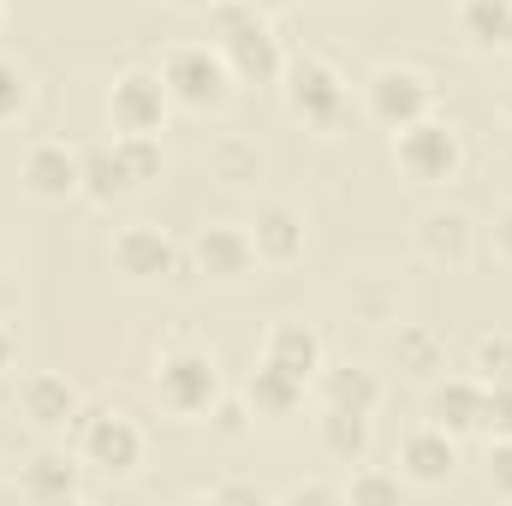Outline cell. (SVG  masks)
<instances>
[{
	"label": "cell",
	"instance_id": "cell-1",
	"mask_svg": "<svg viewBox=\"0 0 512 506\" xmlns=\"http://www.w3.org/2000/svg\"><path fill=\"white\" fill-rule=\"evenodd\" d=\"M209 24H215V48L233 72V84H280L286 48L268 30V12H256L245 0H209Z\"/></svg>",
	"mask_w": 512,
	"mask_h": 506
},
{
	"label": "cell",
	"instance_id": "cell-2",
	"mask_svg": "<svg viewBox=\"0 0 512 506\" xmlns=\"http://www.w3.org/2000/svg\"><path fill=\"white\" fill-rule=\"evenodd\" d=\"M155 72H161L167 96L179 108H191V114H215L233 96V72H227V60H221L215 42H167Z\"/></svg>",
	"mask_w": 512,
	"mask_h": 506
},
{
	"label": "cell",
	"instance_id": "cell-3",
	"mask_svg": "<svg viewBox=\"0 0 512 506\" xmlns=\"http://www.w3.org/2000/svg\"><path fill=\"white\" fill-rule=\"evenodd\" d=\"M155 393H161V405L173 417H209L221 405V364H215V352H203L191 340L167 346L155 358Z\"/></svg>",
	"mask_w": 512,
	"mask_h": 506
},
{
	"label": "cell",
	"instance_id": "cell-4",
	"mask_svg": "<svg viewBox=\"0 0 512 506\" xmlns=\"http://www.w3.org/2000/svg\"><path fill=\"white\" fill-rule=\"evenodd\" d=\"M280 90H286L292 120H304L310 131H340L346 126L352 96H346V78L334 72V60H322V54H298V60H286Z\"/></svg>",
	"mask_w": 512,
	"mask_h": 506
},
{
	"label": "cell",
	"instance_id": "cell-5",
	"mask_svg": "<svg viewBox=\"0 0 512 506\" xmlns=\"http://www.w3.org/2000/svg\"><path fill=\"white\" fill-rule=\"evenodd\" d=\"M393 161H399V173L417 179V185H447V179H459V167H465V137H459V126L423 114V120H411V126L393 131Z\"/></svg>",
	"mask_w": 512,
	"mask_h": 506
},
{
	"label": "cell",
	"instance_id": "cell-6",
	"mask_svg": "<svg viewBox=\"0 0 512 506\" xmlns=\"http://www.w3.org/2000/svg\"><path fill=\"white\" fill-rule=\"evenodd\" d=\"M72 441H78V459L90 471H102V477H131L137 459H143V429L126 411H78Z\"/></svg>",
	"mask_w": 512,
	"mask_h": 506
},
{
	"label": "cell",
	"instance_id": "cell-7",
	"mask_svg": "<svg viewBox=\"0 0 512 506\" xmlns=\"http://www.w3.org/2000/svg\"><path fill=\"white\" fill-rule=\"evenodd\" d=\"M364 108H370V120L387 131L411 126V120H423L429 108H435V84H429V72H417V66H405V60H387L376 66L370 78H364Z\"/></svg>",
	"mask_w": 512,
	"mask_h": 506
},
{
	"label": "cell",
	"instance_id": "cell-8",
	"mask_svg": "<svg viewBox=\"0 0 512 506\" xmlns=\"http://www.w3.org/2000/svg\"><path fill=\"white\" fill-rule=\"evenodd\" d=\"M108 262H114L126 280H173V274L185 268V251H179V239H173L167 227H155V221H126V227L114 233V245H108Z\"/></svg>",
	"mask_w": 512,
	"mask_h": 506
},
{
	"label": "cell",
	"instance_id": "cell-9",
	"mask_svg": "<svg viewBox=\"0 0 512 506\" xmlns=\"http://www.w3.org/2000/svg\"><path fill=\"white\" fill-rule=\"evenodd\" d=\"M167 108H173V96H167V84H161L155 66H126L108 84V120H114V131H149V137H161Z\"/></svg>",
	"mask_w": 512,
	"mask_h": 506
},
{
	"label": "cell",
	"instance_id": "cell-10",
	"mask_svg": "<svg viewBox=\"0 0 512 506\" xmlns=\"http://www.w3.org/2000/svg\"><path fill=\"white\" fill-rule=\"evenodd\" d=\"M24 191L30 197H48V203H66L84 191V149H72L66 137H36L24 149V167H18Z\"/></svg>",
	"mask_w": 512,
	"mask_h": 506
},
{
	"label": "cell",
	"instance_id": "cell-11",
	"mask_svg": "<svg viewBox=\"0 0 512 506\" xmlns=\"http://www.w3.org/2000/svg\"><path fill=\"white\" fill-rule=\"evenodd\" d=\"M191 268L203 280H221V286H239L256 274V245H251V227H233V221H215L191 239Z\"/></svg>",
	"mask_w": 512,
	"mask_h": 506
},
{
	"label": "cell",
	"instance_id": "cell-12",
	"mask_svg": "<svg viewBox=\"0 0 512 506\" xmlns=\"http://www.w3.org/2000/svg\"><path fill=\"white\" fill-rule=\"evenodd\" d=\"M453 471H459V435H447L441 423L405 429V441H399V477H405V483L435 489V483H447Z\"/></svg>",
	"mask_w": 512,
	"mask_h": 506
},
{
	"label": "cell",
	"instance_id": "cell-13",
	"mask_svg": "<svg viewBox=\"0 0 512 506\" xmlns=\"http://www.w3.org/2000/svg\"><path fill=\"white\" fill-rule=\"evenodd\" d=\"M262 364H274V370H286V376H298L310 387V381L322 376L328 352H322V334H316L310 322L280 316V322H268V334H262Z\"/></svg>",
	"mask_w": 512,
	"mask_h": 506
},
{
	"label": "cell",
	"instance_id": "cell-14",
	"mask_svg": "<svg viewBox=\"0 0 512 506\" xmlns=\"http://www.w3.org/2000/svg\"><path fill=\"white\" fill-rule=\"evenodd\" d=\"M251 245H256V262H268V268H292V262L304 256V215H298L292 203H280V197L256 203Z\"/></svg>",
	"mask_w": 512,
	"mask_h": 506
},
{
	"label": "cell",
	"instance_id": "cell-15",
	"mask_svg": "<svg viewBox=\"0 0 512 506\" xmlns=\"http://www.w3.org/2000/svg\"><path fill=\"white\" fill-rule=\"evenodd\" d=\"M417 256L423 262H435V268H465L471 251H477V227H471V215H459V209H429V215H417Z\"/></svg>",
	"mask_w": 512,
	"mask_h": 506
},
{
	"label": "cell",
	"instance_id": "cell-16",
	"mask_svg": "<svg viewBox=\"0 0 512 506\" xmlns=\"http://www.w3.org/2000/svg\"><path fill=\"white\" fill-rule=\"evenodd\" d=\"M18 411H24L30 429H72L78 387L66 376H54V370H30V376L18 381Z\"/></svg>",
	"mask_w": 512,
	"mask_h": 506
},
{
	"label": "cell",
	"instance_id": "cell-17",
	"mask_svg": "<svg viewBox=\"0 0 512 506\" xmlns=\"http://www.w3.org/2000/svg\"><path fill=\"white\" fill-rule=\"evenodd\" d=\"M483 399L489 387L477 376H447L429 387V423H441L447 435H477L483 429Z\"/></svg>",
	"mask_w": 512,
	"mask_h": 506
},
{
	"label": "cell",
	"instance_id": "cell-18",
	"mask_svg": "<svg viewBox=\"0 0 512 506\" xmlns=\"http://www.w3.org/2000/svg\"><path fill=\"white\" fill-rule=\"evenodd\" d=\"M316 441H322V453H328L334 465H358V459H370L376 423H370V411L322 405V417H316Z\"/></svg>",
	"mask_w": 512,
	"mask_h": 506
},
{
	"label": "cell",
	"instance_id": "cell-19",
	"mask_svg": "<svg viewBox=\"0 0 512 506\" xmlns=\"http://www.w3.org/2000/svg\"><path fill=\"white\" fill-rule=\"evenodd\" d=\"M78 465H84V459H66V453H36V459L18 471V495H30V501H72V495L84 489Z\"/></svg>",
	"mask_w": 512,
	"mask_h": 506
},
{
	"label": "cell",
	"instance_id": "cell-20",
	"mask_svg": "<svg viewBox=\"0 0 512 506\" xmlns=\"http://www.w3.org/2000/svg\"><path fill=\"white\" fill-rule=\"evenodd\" d=\"M322 405H346V411H370L382 405V376L364 364H322Z\"/></svg>",
	"mask_w": 512,
	"mask_h": 506
},
{
	"label": "cell",
	"instance_id": "cell-21",
	"mask_svg": "<svg viewBox=\"0 0 512 506\" xmlns=\"http://www.w3.org/2000/svg\"><path fill=\"white\" fill-rule=\"evenodd\" d=\"M245 405H251V417L280 423V417H292V411L304 405V381L286 376V370H274V364H256L251 387H245Z\"/></svg>",
	"mask_w": 512,
	"mask_h": 506
},
{
	"label": "cell",
	"instance_id": "cell-22",
	"mask_svg": "<svg viewBox=\"0 0 512 506\" xmlns=\"http://www.w3.org/2000/svg\"><path fill=\"white\" fill-rule=\"evenodd\" d=\"M453 18H459V36H465L477 54H501L507 24H512V0H459Z\"/></svg>",
	"mask_w": 512,
	"mask_h": 506
},
{
	"label": "cell",
	"instance_id": "cell-23",
	"mask_svg": "<svg viewBox=\"0 0 512 506\" xmlns=\"http://www.w3.org/2000/svg\"><path fill=\"white\" fill-rule=\"evenodd\" d=\"M393 358H399V370H411V376H441V370H447V340H441L435 328H423V322H399Z\"/></svg>",
	"mask_w": 512,
	"mask_h": 506
},
{
	"label": "cell",
	"instance_id": "cell-24",
	"mask_svg": "<svg viewBox=\"0 0 512 506\" xmlns=\"http://www.w3.org/2000/svg\"><path fill=\"white\" fill-rule=\"evenodd\" d=\"M126 191H137V185H131V173L120 167L114 143L84 149V191H78V197H90V203H114V197H126Z\"/></svg>",
	"mask_w": 512,
	"mask_h": 506
},
{
	"label": "cell",
	"instance_id": "cell-25",
	"mask_svg": "<svg viewBox=\"0 0 512 506\" xmlns=\"http://www.w3.org/2000/svg\"><path fill=\"white\" fill-rule=\"evenodd\" d=\"M114 155H120V167L131 173V185H149V179H161V167H167L161 137H149V131H114Z\"/></svg>",
	"mask_w": 512,
	"mask_h": 506
},
{
	"label": "cell",
	"instance_id": "cell-26",
	"mask_svg": "<svg viewBox=\"0 0 512 506\" xmlns=\"http://www.w3.org/2000/svg\"><path fill=\"white\" fill-rule=\"evenodd\" d=\"M471 376L483 381V387L512 381V334H483V340L471 346Z\"/></svg>",
	"mask_w": 512,
	"mask_h": 506
},
{
	"label": "cell",
	"instance_id": "cell-27",
	"mask_svg": "<svg viewBox=\"0 0 512 506\" xmlns=\"http://www.w3.org/2000/svg\"><path fill=\"white\" fill-rule=\"evenodd\" d=\"M340 489H346V501H393V495H399V471H376V465L358 459Z\"/></svg>",
	"mask_w": 512,
	"mask_h": 506
},
{
	"label": "cell",
	"instance_id": "cell-28",
	"mask_svg": "<svg viewBox=\"0 0 512 506\" xmlns=\"http://www.w3.org/2000/svg\"><path fill=\"white\" fill-rule=\"evenodd\" d=\"M24 108H30V78L12 54H0V126H12Z\"/></svg>",
	"mask_w": 512,
	"mask_h": 506
},
{
	"label": "cell",
	"instance_id": "cell-29",
	"mask_svg": "<svg viewBox=\"0 0 512 506\" xmlns=\"http://www.w3.org/2000/svg\"><path fill=\"white\" fill-rule=\"evenodd\" d=\"M483 429H489V435H512V381L489 387V399H483Z\"/></svg>",
	"mask_w": 512,
	"mask_h": 506
},
{
	"label": "cell",
	"instance_id": "cell-30",
	"mask_svg": "<svg viewBox=\"0 0 512 506\" xmlns=\"http://www.w3.org/2000/svg\"><path fill=\"white\" fill-rule=\"evenodd\" d=\"M489 256H495L501 268H512V203H501V209L489 215Z\"/></svg>",
	"mask_w": 512,
	"mask_h": 506
},
{
	"label": "cell",
	"instance_id": "cell-31",
	"mask_svg": "<svg viewBox=\"0 0 512 506\" xmlns=\"http://www.w3.org/2000/svg\"><path fill=\"white\" fill-rule=\"evenodd\" d=\"M215 167H221V179H245L256 161H251V149H245V143H233V137H227V143H215Z\"/></svg>",
	"mask_w": 512,
	"mask_h": 506
},
{
	"label": "cell",
	"instance_id": "cell-32",
	"mask_svg": "<svg viewBox=\"0 0 512 506\" xmlns=\"http://www.w3.org/2000/svg\"><path fill=\"white\" fill-rule=\"evenodd\" d=\"M489 483L512 495V435H495V447H489Z\"/></svg>",
	"mask_w": 512,
	"mask_h": 506
},
{
	"label": "cell",
	"instance_id": "cell-33",
	"mask_svg": "<svg viewBox=\"0 0 512 506\" xmlns=\"http://www.w3.org/2000/svg\"><path fill=\"white\" fill-rule=\"evenodd\" d=\"M209 423H215L221 435H239V429L251 423V405H233V399H221V405L209 411Z\"/></svg>",
	"mask_w": 512,
	"mask_h": 506
},
{
	"label": "cell",
	"instance_id": "cell-34",
	"mask_svg": "<svg viewBox=\"0 0 512 506\" xmlns=\"http://www.w3.org/2000/svg\"><path fill=\"white\" fill-rule=\"evenodd\" d=\"M286 501H346V489L340 483H292Z\"/></svg>",
	"mask_w": 512,
	"mask_h": 506
},
{
	"label": "cell",
	"instance_id": "cell-35",
	"mask_svg": "<svg viewBox=\"0 0 512 506\" xmlns=\"http://www.w3.org/2000/svg\"><path fill=\"white\" fill-rule=\"evenodd\" d=\"M203 495H209V501H256L251 483H209Z\"/></svg>",
	"mask_w": 512,
	"mask_h": 506
},
{
	"label": "cell",
	"instance_id": "cell-36",
	"mask_svg": "<svg viewBox=\"0 0 512 506\" xmlns=\"http://www.w3.org/2000/svg\"><path fill=\"white\" fill-rule=\"evenodd\" d=\"M12 352H18V340H12V328H6V322H0V370H6V364H12Z\"/></svg>",
	"mask_w": 512,
	"mask_h": 506
},
{
	"label": "cell",
	"instance_id": "cell-37",
	"mask_svg": "<svg viewBox=\"0 0 512 506\" xmlns=\"http://www.w3.org/2000/svg\"><path fill=\"white\" fill-rule=\"evenodd\" d=\"M245 6H256V12H268V18H274V12H286L292 0H245Z\"/></svg>",
	"mask_w": 512,
	"mask_h": 506
},
{
	"label": "cell",
	"instance_id": "cell-38",
	"mask_svg": "<svg viewBox=\"0 0 512 506\" xmlns=\"http://www.w3.org/2000/svg\"><path fill=\"white\" fill-rule=\"evenodd\" d=\"M173 6H185V12H209V0H173Z\"/></svg>",
	"mask_w": 512,
	"mask_h": 506
},
{
	"label": "cell",
	"instance_id": "cell-39",
	"mask_svg": "<svg viewBox=\"0 0 512 506\" xmlns=\"http://www.w3.org/2000/svg\"><path fill=\"white\" fill-rule=\"evenodd\" d=\"M501 108H507V114H512V78H507V90H501Z\"/></svg>",
	"mask_w": 512,
	"mask_h": 506
},
{
	"label": "cell",
	"instance_id": "cell-40",
	"mask_svg": "<svg viewBox=\"0 0 512 506\" xmlns=\"http://www.w3.org/2000/svg\"><path fill=\"white\" fill-rule=\"evenodd\" d=\"M501 54H507V60H512V24H507V42H501Z\"/></svg>",
	"mask_w": 512,
	"mask_h": 506
}]
</instances>
